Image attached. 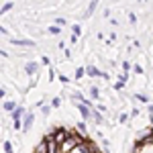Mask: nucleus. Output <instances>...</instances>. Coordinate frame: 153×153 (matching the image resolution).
Segmentation results:
<instances>
[{"instance_id": "4be33fe9", "label": "nucleus", "mask_w": 153, "mask_h": 153, "mask_svg": "<svg viewBox=\"0 0 153 153\" xmlns=\"http://www.w3.org/2000/svg\"><path fill=\"white\" fill-rule=\"evenodd\" d=\"M129 23L131 25H137V14H135V12H129Z\"/></svg>"}, {"instance_id": "0eeeda50", "label": "nucleus", "mask_w": 153, "mask_h": 153, "mask_svg": "<svg viewBox=\"0 0 153 153\" xmlns=\"http://www.w3.org/2000/svg\"><path fill=\"white\" fill-rule=\"evenodd\" d=\"M88 96H90L92 100H100V90H98V86H90V88H88Z\"/></svg>"}, {"instance_id": "f3484780", "label": "nucleus", "mask_w": 153, "mask_h": 153, "mask_svg": "<svg viewBox=\"0 0 153 153\" xmlns=\"http://www.w3.org/2000/svg\"><path fill=\"white\" fill-rule=\"evenodd\" d=\"M12 6H14L12 2H6V4H4V6L0 8V16H2V14H6V12H8V10H12Z\"/></svg>"}, {"instance_id": "5701e85b", "label": "nucleus", "mask_w": 153, "mask_h": 153, "mask_svg": "<svg viewBox=\"0 0 153 153\" xmlns=\"http://www.w3.org/2000/svg\"><path fill=\"white\" fill-rule=\"evenodd\" d=\"M133 71H135V74H145V70H143L139 63H135V65H133Z\"/></svg>"}, {"instance_id": "f8f14e48", "label": "nucleus", "mask_w": 153, "mask_h": 153, "mask_svg": "<svg viewBox=\"0 0 153 153\" xmlns=\"http://www.w3.org/2000/svg\"><path fill=\"white\" fill-rule=\"evenodd\" d=\"M135 100H139V102H143V104H149V96L143 94V92H137V94H135Z\"/></svg>"}, {"instance_id": "dca6fc26", "label": "nucleus", "mask_w": 153, "mask_h": 153, "mask_svg": "<svg viewBox=\"0 0 153 153\" xmlns=\"http://www.w3.org/2000/svg\"><path fill=\"white\" fill-rule=\"evenodd\" d=\"M51 108H59L61 106V96H55V98H51Z\"/></svg>"}, {"instance_id": "aec40b11", "label": "nucleus", "mask_w": 153, "mask_h": 153, "mask_svg": "<svg viewBox=\"0 0 153 153\" xmlns=\"http://www.w3.org/2000/svg\"><path fill=\"white\" fill-rule=\"evenodd\" d=\"M51 110H53V108H51V106H47V104L41 106V112H43V117H49V114H51Z\"/></svg>"}, {"instance_id": "b1692460", "label": "nucleus", "mask_w": 153, "mask_h": 153, "mask_svg": "<svg viewBox=\"0 0 153 153\" xmlns=\"http://www.w3.org/2000/svg\"><path fill=\"white\" fill-rule=\"evenodd\" d=\"M55 23H57V27H65V23H68V21H65V19H61V16H59V19H55Z\"/></svg>"}, {"instance_id": "c756f323", "label": "nucleus", "mask_w": 153, "mask_h": 153, "mask_svg": "<svg viewBox=\"0 0 153 153\" xmlns=\"http://www.w3.org/2000/svg\"><path fill=\"white\" fill-rule=\"evenodd\" d=\"M4 96H6V92H4V90L0 88V98H4Z\"/></svg>"}, {"instance_id": "c85d7f7f", "label": "nucleus", "mask_w": 153, "mask_h": 153, "mask_svg": "<svg viewBox=\"0 0 153 153\" xmlns=\"http://www.w3.org/2000/svg\"><path fill=\"white\" fill-rule=\"evenodd\" d=\"M0 33H6V35H8V31H6V29H4L2 25H0Z\"/></svg>"}, {"instance_id": "bb28decb", "label": "nucleus", "mask_w": 153, "mask_h": 153, "mask_svg": "<svg viewBox=\"0 0 153 153\" xmlns=\"http://www.w3.org/2000/svg\"><path fill=\"white\" fill-rule=\"evenodd\" d=\"M147 112H149V114H151V118H153V104H151V102L147 104Z\"/></svg>"}, {"instance_id": "cd10ccee", "label": "nucleus", "mask_w": 153, "mask_h": 153, "mask_svg": "<svg viewBox=\"0 0 153 153\" xmlns=\"http://www.w3.org/2000/svg\"><path fill=\"white\" fill-rule=\"evenodd\" d=\"M41 63H45V65H49V57L45 55V57H41Z\"/></svg>"}, {"instance_id": "9b49d317", "label": "nucleus", "mask_w": 153, "mask_h": 153, "mask_svg": "<svg viewBox=\"0 0 153 153\" xmlns=\"http://www.w3.org/2000/svg\"><path fill=\"white\" fill-rule=\"evenodd\" d=\"M76 129L80 131V137L86 139V135H88V127H86V123H78V125H76Z\"/></svg>"}, {"instance_id": "6ab92c4d", "label": "nucleus", "mask_w": 153, "mask_h": 153, "mask_svg": "<svg viewBox=\"0 0 153 153\" xmlns=\"http://www.w3.org/2000/svg\"><path fill=\"white\" fill-rule=\"evenodd\" d=\"M71 33H74V37H80L82 35V27L80 25H71Z\"/></svg>"}, {"instance_id": "6e6552de", "label": "nucleus", "mask_w": 153, "mask_h": 153, "mask_svg": "<svg viewBox=\"0 0 153 153\" xmlns=\"http://www.w3.org/2000/svg\"><path fill=\"white\" fill-rule=\"evenodd\" d=\"M2 108H4L6 112H10V114H12L19 106H16V102H12V100H4V106H2Z\"/></svg>"}, {"instance_id": "ddd939ff", "label": "nucleus", "mask_w": 153, "mask_h": 153, "mask_svg": "<svg viewBox=\"0 0 153 153\" xmlns=\"http://www.w3.org/2000/svg\"><path fill=\"white\" fill-rule=\"evenodd\" d=\"M2 151H4V153H14V149H12V143H10V141H4V143H2Z\"/></svg>"}, {"instance_id": "2eb2a0df", "label": "nucleus", "mask_w": 153, "mask_h": 153, "mask_svg": "<svg viewBox=\"0 0 153 153\" xmlns=\"http://www.w3.org/2000/svg\"><path fill=\"white\" fill-rule=\"evenodd\" d=\"M120 65H123V68H120V70H123V74H129V71L133 70V65H131L127 59H123V63H120Z\"/></svg>"}, {"instance_id": "9d476101", "label": "nucleus", "mask_w": 153, "mask_h": 153, "mask_svg": "<svg viewBox=\"0 0 153 153\" xmlns=\"http://www.w3.org/2000/svg\"><path fill=\"white\" fill-rule=\"evenodd\" d=\"M96 8H98V2H90V4H88V8H86V12H84V16H92Z\"/></svg>"}, {"instance_id": "a878e982", "label": "nucleus", "mask_w": 153, "mask_h": 153, "mask_svg": "<svg viewBox=\"0 0 153 153\" xmlns=\"http://www.w3.org/2000/svg\"><path fill=\"white\" fill-rule=\"evenodd\" d=\"M59 82H63V84H70V78H68V76H59Z\"/></svg>"}, {"instance_id": "1a4fd4ad", "label": "nucleus", "mask_w": 153, "mask_h": 153, "mask_svg": "<svg viewBox=\"0 0 153 153\" xmlns=\"http://www.w3.org/2000/svg\"><path fill=\"white\" fill-rule=\"evenodd\" d=\"M92 120H94L96 125H102V123H104V117H102L96 108H92Z\"/></svg>"}, {"instance_id": "7ed1b4c3", "label": "nucleus", "mask_w": 153, "mask_h": 153, "mask_svg": "<svg viewBox=\"0 0 153 153\" xmlns=\"http://www.w3.org/2000/svg\"><path fill=\"white\" fill-rule=\"evenodd\" d=\"M12 45H19V47H37V43L33 41V39H10Z\"/></svg>"}, {"instance_id": "a211bd4d", "label": "nucleus", "mask_w": 153, "mask_h": 153, "mask_svg": "<svg viewBox=\"0 0 153 153\" xmlns=\"http://www.w3.org/2000/svg\"><path fill=\"white\" fill-rule=\"evenodd\" d=\"M74 76H76V80H82L84 76H86V68H78V70H76V74H74Z\"/></svg>"}, {"instance_id": "f03ea898", "label": "nucleus", "mask_w": 153, "mask_h": 153, "mask_svg": "<svg viewBox=\"0 0 153 153\" xmlns=\"http://www.w3.org/2000/svg\"><path fill=\"white\" fill-rule=\"evenodd\" d=\"M33 123H35V112H27L23 117V133H29L31 127H33Z\"/></svg>"}, {"instance_id": "4468645a", "label": "nucleus", "mask_w": 153, "mask_h": 153, "mask_svg": "<svg viewBox=\"0 0 153 153\" xmlns=\"http://www.w3.org/2000/svg\"><path fill=\"white\" fill-rule=\"evenodd\" d=\"M47 33H49V35H59V33H61V27H57V25H51V27L47 29Z\"/></svg>"}, {"instance_id": "393cba45", "label": "nucleus", "mask_w": 153, "mask_h": 153, "mask_svg": "<svg viewBox=\"0 0 153 153\" xmlns=\"http://www.w3.org/2000/svg\"><path fill=\"white\" fill-rule=\"evenodd\" d=\"M139 114H141V112H139L137 108H133V110H131V118H139Z\"/></svg>"}, {"instance_id": "39448f33", "label": "nucleus", "mask_w": 153, "mask_h": 153, "mask_svg": "<svg viewBox=\"0 0 153 153\" xmlns=\"http://www.w3.org/2000/svg\"><path fill=\"white\" fill-rule=\"evenodd\" d=\"M23 114H27V112H25L23 106H19V108H16V110L10 114V117H12V123H23V120H21V118H23Z\"/></svg>"}, {"instance_id": "423d86ee", "label": "nucleus", "mask_w": 153, "mask_h": 153, "mask_svg": "<svg viewBox=\"0 0 153 153\" xmlns=\"http://www.w3.org/2000/svg\"><path fill=\"white\" fill-rule=\"evenodd\" d=\"M70 98H71V102H84V100H86V96H84L82 92H78V90H71Z\"/></svg>"}, {"instance_id": "412c9836", "label": "nucleus", "mask_w": 153, "mask_h": 153, "mask_svg": "<svg viewBox=\"0 0 153 153\" xmlns=\"http://www.w3.org/2000/svg\"><path fill=\"white\" fill-rule=\"evenodd\" d=\"M131 114H127V112H123V114H118V123H129Z\"/></svg>"}, {"instance_id": "f257e3e1", "label": "nucleus", "mask_w": 153, "mask_h": 153, "mask_svg": "<svg viewBox=\"0 0 153 153\" xmlns=\"http://www.w3.org/2000/svg\"><path fill=\"white\" fill-rule=\"evenodd\" d=\"M133 153H153V141H145V143H137Z\"/></svg>"}, {"instance_id": "20e7f679", "label": "nucleus", "mask_w": 153, "mask_h": 153, "mask_svg": "<svg viewBox=\"0 0 153 153\" xmlns=\"http://www.w3.org/2000/svg\"><path fill=\"white\" fill-rule=\"evenodd\" d=\"M25 71H27L29 76H37V71H39V61H27V63H25Z\"/></svg>"}]
</instances>
